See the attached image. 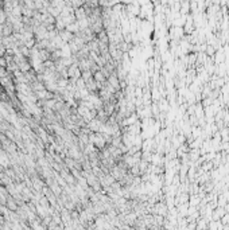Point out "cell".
Masks as SVG:
<instances>
[{
    "instance_id": "6da1fadb",
    "label": "cell",
    "mask_w": 229,
    "mask_h": 230,
    "mask_svg": "<svg viewBox=\"0 0 229 230\" xmlns=\"http://www.w3.org/2000/svg\"><path fill=\"white\" fill-rule=\"evenodd\" d=\"M94 78H96V81H98V82L105 81V77H104L103 70H101V71H97V73H94Z\"/></svg>"
}]
</instances>
